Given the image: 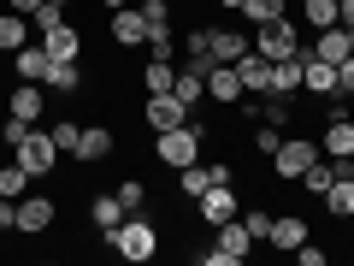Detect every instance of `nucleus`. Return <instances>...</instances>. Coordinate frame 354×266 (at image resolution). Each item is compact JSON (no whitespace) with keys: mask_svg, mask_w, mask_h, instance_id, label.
Instances as JSON below:
<instances>
[{"mask_svg":"<svg viewBox=\"0 0 354 266\" xmlns=\"http://www.w3.org/2000/svg\"><path fill=\"white\" fill-rule=\"evenodd\" d=\"M201 142H207V118H195V107H189V118H183V125L153 130V160L171 166V172H183V166L201 160Z\"/></svg>","mask_w":354,"mask_h":266,"instance_id":"obj_1","label":"nucleus"},{"mask_svg":"<svg viewBox=\"0 0 354 266\" xmlns=\"http://www.w3.org/2000/svg\"><path fill=\"white\" fill-rule=\"evenodd\" d=\"M106 249L118 254V260H130V266H142V260H153V254H160V225H153L148 213H130L124 225H113L106 231Z\"/></svg>","mask_w":354,"mask_h":266,"instance_id":"obj_2","label":"nucleus"},{"mask_svg":"<svg viewBox=\"0 0 354 266\" xmlns=\"http://www.w3.org/2000/svg\"><path fill=\"white\" fill-rule=\"evenodd\" d=\"M218 237H213V249H201V260L207 266H242L254 254V237H248V225H242V213L236 219H225V225H213Z\"/></svg>","mask_w":354,"mask_h":266,"instance_id":"obj_3","label":"nucleus"},{"mask_svg":"<svg viewBox=\"0 0 354 266\" xmlns=\"http://www.w3.org/2000/svg\"><path fill=\"white\" fill-rule=\"evenodd\" d=\"M12 160L24 166L30 177H48L53 166H59V142H53V130H30V136L12 148Z\"/></svg>","mask_w":354,"mask_h":266,"instance_id":"obj_4","label":"nucleus"},{"mask_svg":"<svg viewBox=\"0 0 354 266\" xmlns=\"http://www.w3.org/2000/svg\"><path fill=\"white\" fill-rule=\"evenodd\" d=\"M295 48H301V36H295V24H290V18L254 24V53H260V60H290Z\"/></svg>","mask_w":354,"mask_h":266,"instance_id":"obj_5","label":"nucleus"},{"mask_svg":"<svg viewBox=\"0 0 354 266\" xmlns=\"http://www.w3.org/2000/svg\"><path fill=\"white\" fill-rule=\"evenodd\" d=\"M195 213H201V225H225V219H236L242 213L236 184H207V190L195 195Z\"/></svg>","mask_w":354,"mask_h":266,"instance_id":"obj_6","label":"nucleus"},{"mask_svg":"<svg viewBox=\"0 0 354 266\" xmlns=\"http://www.w3.org/2000/svg\"><path fill=\"white\" fill-rule=\"evenodd\" d=\"M313 160H319V142H307V136H283L278 154H272V172H278L283 184H295V177H301Z\"/></svg>","mask_w":354,"mask_h":266,"instance_id":"obj_7","label":"nucleus"},{"mask_svg":"<svg viewBox=\"0 0 354 266\" xmlns=\"http://www.w3.org/2000/svg\"><path fill=\"white\" fill-rule=\"evenodd\" d=\"M142 118H148V130H171V125H183V118H189V107L177 101L171 89H160V95H148V107H142Z\"/></svg>","mask_w":354,"mask_h":266,"instance_id":"obj_8","label":"nucleus"},{"mask_svg":"<svg viewBox=\"0 0 354 266\" xmlns=\"http://www.w3.org/2000/svg\"><path fill=\"white\" fill-rule=\"evenodd\" d=\"M301 65H307V48H295L290 60H272V89H266V95H301Z\"/></svg>","mask_w":354,"mask_h":266,"instance_id":"obj_9","label":"nucleus"},{"mask_svg":"<svg viewBox=\"0 0 354 266\" xmlns=\"http://www.w3.org/2000/svg\"><path fill=\"white\" fill-rule=\"evenodd\" d=\"M319 154H325V160H348V154H354V113L325 118V142H319Z\"/></svg>","mask_w":354,"mask_h":266,"instance_id":"obj_10","label":"nucleus"},{"mask_svg":"<svg viewBox=\"0 0 354 266\" xmlns=\"http://www.w3.org/2000/svg\"><path fill=\"white\" fill-rule=\"evenodd\" d=\"M248 48H254V36H248L242 24H218V30H213V60H218V65H236Z\"/></svg>","mask_w":354,"mask_h":266,"instance_id":"obj_11","label":"nucleus"},{"mask_svg":"<svg viewBox=\"0 0 354 266\" xmlns=\"http://www.w3.org/2000/svg\"><path fill=\"white\" fill-rule=\"evenodd\" d=\"M207 95H213L218 107H242V101H248V95H242L236 65H213V71H207Z\"/></svg>","mask_w":354,"mask_h":266,"instance_id":"obj_12","label":"nucleus"},{"mask_svg":"<svg viewBox=\"0 0 354 266\" xmlns=\"http://www.w3.org/2000/svg\"><path fill=\"white\" fill-rule=\"evenodd\" d=\"M53 213H59V207H53L48 195H18V231H24V237L48 231V225H53Z\"/></svg>","mask_w":354,"mask_h":266,"instance_id":"obj_13","label":"nucleus"},{"mask_svg":"<svg viewBox=\"0 0 354 266\" xmlns=\"http://www.w3.org/2000/svg\"><path fill=\"white\" fill-rule=\"evenodd\" d=\"M113 42H118V48H142V42H148V18H142V6H118V12H113Z\"/></svg>","mask_w":354,"mask_h":266,"instance_id":"obj_14","label":"nucleus"},{"mask_svg":"<svg viewBox=\"0 0 354 266\" xmlns=\"http://www.w3.org/2000/svg\"><path fill=\"white\" fill-rule=\"evenodd\" d=\"M6 113H18V118H30V125H36V118L48 113V89H41V83H18L12 95H6Z\"/></svg>","mask_w":354,"mask_h":266,"instance_id":"obj_15","label":"nucleus"},{"mask_svg":"<svg viewBox=\"0 0 354 266\" xmlns=\"http://www.w3.org/2000/svg\"><path fill=\"white\" fill-rule=\"evenodd\" d=\"M41 48H48L53 60H83V30L77 24H53V30H41Z\"/></svg>","mask_w":354,"mask_h":266,"instance_id":"obj_16","label":"nucleus"},{"mask_svg":"<svg viewBox=\"0 0 354 266\" xmlns=\"http://www.w3.org/2000/svg\"><path fill=\"white\" fill-rule=\"evenodd\" d=\"M236 77H242V95H266V89H272V60H260V53H242L236 60Z\"/></svg>","mask_w":354,"mask_h":266,"instance_id":"obj_17","label":"nucleus"},{"mask_svg":"<svg viewBox=\"0 0 354 266\" xmlns=\"http://www.w3.org/2000/svg\"><path fill=\"white\" fill-rule=\"evenodd\" d=\"M307 53H313V60H325V65H342V60H348V30H342V24L313 30V48H307Z\"/></svg>","mask_w":354,"mask_h":266,"instance_id":"obj_18","label":"nucleus"},{"mask_svg":"<svg viewBox=\"0 0 354 266\" xmlns=\"http://www.w3.org/2000/svg\"><path fill=\"white\" fill-rule=\"evenodd\" d=\"M48 65H53V53L41 48V42H36V48L24 42V48L12 53V71H18V83H41V77H48Z\"/></svg>","mask_w":354,"mask_h":266,"instance_id":"obj_19","label":"nucleus"},{"mask_svg":"<svg viewBox=\"0 0 354 266\" xmlns=\"http://www.w3.org/2000/svg\"><path fill=\"white\" fill-rule=\"evenodd\" d=\"M301 89H307V95H319V101H330V95H337V65H325V60H313V53H307Z\"/></svg>","mask_w":354,"mask_h":266,"instance_id":"obj_20","label":"nucleus"},{"mask_svg":"<svg viewBox=\"0 0 354 266\" xmlns=\"http://www.w3.org/2000/svg\"><path fill=\"white\" fill-rule=\"evenodd\" d=\"M106 154H113V130H106V125H83V136H77V160L101 166Z\"/></svg>","mask_w":354,"mask_h":266,"instance_id":"obj_21","label":"nucleus"},{"mask_svg":"<svg viewBox=\"0 0 354 266\" xmlns=\"http://www.w3.org/2000/svg\"><path fill=\"white\" fill-rule=\"evenodd\" d=\"M41 89H48V95H77V89H83V65L77 60H53L48 77H41Z\"/></svg>","mask_w":354,"mask_h":266,"instance_id":"obj_22","label":"nucleus"},{"mask_svg":"<svg viewBox=\"0 0 354 266\" xmlns=\"http://www.w3.org/2000/svg\"><path fill=\"white\" fill-rule=\"evenodd\" d=\"M266 242H272V249H301L307 242V219L301 213H272V237Z\"/></svg>","mask_w":354,"mask_h":266,"instance_id":"obj_23","label":"nucleus"},{"mask_svg":"<svg viewBox=\"0 0 354 266\" xmlns=\"http://www.w3.org/2000/svg\"><path fill=\"white\" fill-rule=\"evenodd\" d=\"M88 219H95V231H101V237H106V231H113V225H124V202H118V195H88Z\"/></svg>","mask_w":354,"mask_h":266,"instance_id":"obj_24","label":"nucleus"},{"mask_svg":"<svg viewBox=\"0 0 354 266\" xmlns=\"http://www.w3.org/2000/svg\"><path fill=\"white\" fill-rule=\"evenodd\" d=\"M319 202H325V213H330V219H354V184L337 172V184H330V190L319 195Z\"/></svg>","mask_w":354,"mask_h":266,"instance_id":"obj_25","label":"nucleus"},{"mask_svg":"<svg viewBox=\"0 0 354 266\" xmlns=\"http://www.w3.org/2000/svg\"><path fill=\"white\" fill-rule=\"evenodd\" d=\"M295 184H301V190H307V195H325V190H330V184H337V160H325V154H319V160H313V166H307V172H301V177H295Z\"/></svg>","mask_w":354,"mask_h":266,"instance_id":"obj_26","label":"nucleus"},{"mask_svg":"<svg viewBox=\"0 0 354 266\" xmlns=\"http://www.w3.org/2000/svg\"><path fill=\"white\" fill-rule=\"evenodd\" d=\"M30 42V18L24 12H0V53H18Z\"/></svg>","mask_w":354,"mask_h":266,"instance_id":"obj_27","label":"nucleus"},{"mask_svg":"<svg viewBox=\"0 0 354 266\" xmlns=\"http://www.w3.org/2000/svg\"><path fill=\"white\" fill-rule=\"evenodd\" d=\"M171 95L183 107H201V95H207V77L201 71H189V65H177V83H171Z\"/></svg>","mask_w":354,"mask_h":266,"instance_id":"obj_28","label":"nucleus"},{"mask_svg":"<svg viewBox=\"0 0 354 266\" xmlns=\"http://www.w3.org/2000/svg\"><path fill=\"white\" fill-rule=\"evenodd\" d=\"M177 83V60H148L142 65V89L148 95H160V89H171Z\"/></svg>","mask_w":354,"mask_h":266,"instance_id":"obj_29","label":"nucleus"},{"mask_svg":"<svg viewBox=\"0 0 354 266\" xmlns=\"http://www.w3.org/2000/svg\"><path fill=\"white\" fill-rule=\"evenodd\" d=\"M30 184H36V177H30L24 166H18V160H6V166H0V195H6V202H18V195H30Z\"/></svg>","mask_w":354,"mask_h":266,"instance_id":"obj_30","label":"nucleus"},{"mask_svg":"<svg viewBox=\"0 0 354 266\" xmlns=\"http://www.w3.org/2000/svg\"><path fill=\"white\" fill-rule=\"evenodd\" d=\"M242 18L248 24H272V18H290V6L283 0H242Z\"/></svg>","mask_w":354,"mask_h":266,"instance_id":"obj_31","label":"nucleus"},{"mask_svg":"<svg viewBox=\"0 0 354 266\" xmlns=\"http://www.w3.org/2000/svg\"><path fill=\"white\" fill-rule=\"evenodd\" d=\"M301 18H307V30H330L337 24V0H301Z\"/></svg>","mask_w":354,"mask_h":266,"instance_id":"obj_32","label":"nucleus"},{"mask_svg":"<svg viewBox=\"0 0 354 266\" xmlns=\"http://www.w3.org/2000/svg\"><path fill=\"white\" fill-rule=\"evenodd\" d=\"M207 184H213V177H207V166H201V160H195V166H183V172H177V190H183V202H195V195H201Z\"/></svg>","mask_w":354,"mask_h":266,"instance_id":"obj_33","label":"nucleus"},{"mask_svg":"<svg viewBox=\"0 0 354 266\" xmlns=\"http://www.w3.org/2000/svg\"><path fill=\"white\" fill-rule=\"evenodd\" d=\"M260 113H266V125H278V130H290L295 107H290V95H266V101H260Z\"/></svg>","mask_w":354,"mask_h":266,"instance_id":"obj_34","label":"nucleus"},{"mask_svg":"<svg viewBox=\"0 0 354 266\" xmlns=\"http://www.w3.org/2000/svg\"><path fill=\"white\" fill-rule=\"evenodd\" d=\"M113 195L124 202V213H142V207H148V184H142V177H124Z\"/></svg>","mask_w":354,"mask_h":266,"instance_id":"obj_35","label":"nucleus"},{"mask_svg":"<svg viewBox=\"0 0 354 266\" xmlns=\"http://www.w3.org/2000/svg\"><path fill=\"white\" fill-rule=\"evenodd\" d=\"M242 225H248L254 242H266V237H272V207H248V213H242Z\"/></svg>","mask_w":354,"mask_h":266,"instance_id":"obj_36","label":"nucleus"},{"mask_svg":"<svg viewBox=\"0 0 354 266\" xmlns=\"http://www.w3.org/2000/svg\"><path fill=\"white\" fill-rule=\"evenodd\" d=\"M30 130H36V125H30V118H18V113H6V125H0V142H6V148H18V142H24Z\"/></svg>","mask_w":354,"mask_h":266,"instance_id":"obj_37","label":"nucleus"},{"mask_svg":"<svg viewBox=\"0 0 354 266\" xmlns=\"http://www.w3.org/2000/svg\"><path fill=\"white\" fill-rule=\"evenodd\" d=\"M30 24H36V30H53V24H65V6H53V0H41L36 12H30Z\"/></svg>","mask_w":354,"mask_h":266,"instance_id":"obj_38","label":"nucleus"},{"mask_svg":"<svg viewBox=\"0 0 354 266\" xmlns=\"http://www.w3.org/2000/svg\"><path fill=\"white\" fill-rule=\"evenodd\" d=\"M278 142H283V130H278V125H260V130H254V148H260L266 160L278 154Z\"/></svg>","mask_w":354,"mask_h":266,"instance_id":"obj_39","label":"nucleus"},{"mask_svg":"<svg viewBox=\"0 0 354 266\" xmlns=\"http://www.w3.org/2000/svg\"><path fill=\"white\" fill-rule=\"evenodd\" d=\"M77 136H83V125H53V142H59V154H77Z\"/></svg>","mask_w":354,"mask_h":266,"instance_id":"obj_40","label":"nucleus"},{"mask_svg":"<svg viewBox=\"0 0 354 266\" xmlns=\"http://www.w3.org/2000/svg\"><path fill=\"white\" fill-rule=\"evenodd\" d=\"M148 53H153V60H177V42H171V30H165V36H148Z\"/></svg>","mask_w":354,"mask_h":266,"instance_id":"obj_41","label":"nucleus"},{"mask_svg":"<svg viewBox=\"0 0 354 266\" xmlns=\"http://www.w3.org/2000/svg\"><path fill=\"white\" fill-rule=\"evenodd\" d=\"M337 95H348V101H354V53L337 65Z\"/></svg>","mask_w":354,"mask_h":266,"instance_id":"obj_42","label":"nucleus"},{"mask_svg":"<svg viewBox=\"0 0 354 266\" xmlns=\"http://www.w3.org/2000/svg\"><path fill=\"white\" fill-rule=\"evenodd\" d=\"M207 177H213V184H236V166L230 160H207Z\"/></svg>","mask_w":354,"mask_h":266,"instance_id":"obj_43","label":"nucleus"},{"mask_svg":"<svg viewBox=\"0 0 354 266\" xmlns=\"http://www.w3.org/2000/svg\"><path fill=\"white\" fill-rule=\"evenodd\" d=\"M295 260H301V266H325V249H319V242H301V249H295Z\"/></svg>","mask_w":354,"mask_h":266,"instance_id":"obj_44","label":"nucleus"},{"mask_svg":"<svg viewBox=\"0 0 354 266\" xmlns=\"http://www.w3.org/2000/svg\"><path fill=\"white\" fill-rule=\"evenodd\" d=\"M0 231H18V202H6V195H0Z\"/></svg>","mask_w":354,"mask_h":266,"instance_id":"obj_45","label":"nucleus"},{"mask_svg":"<svg viewBox=\"0 0 354 266\" xmlns=\"http://www.w3.org/2000/svg\"><path fill=\"white\" fill-rule=\"evenodd\" d=\"M337 24H342V30H354V0H337Z\"/></svg>","mask_w":354,"mask_h":266,"instance_id":"obj_46","label":"nucleus"},{"mask_svg":"<svg viewBox=\"0 0 354 266\" xmlns=\"http://www.w3.org/2000/svg\"><path fill=\"white\" fill-rule=\"evenodd\" d=\"M6 6H12V12H24V18H30V12H36V6H41V0H6Z\"/></svg>","mask_w":354,"mask_h":266,"instance_id":"obj_47","label":"nucleus"},{"mask_svg":"<svg viewBox=\"0 0 354 266\" xmlns=\"http://www.w3.org/2000/svg\"><path fill=\"white\" fill-rule=\"evenodd\" d=\"M218 6H225V12H242V0H218Z\"/></svg>","mask_w":354,"mask_h":266,"instance_id":"obj_48","label":"nucleus"},{"mask_svg":"<svg viewBox=\"0 0 354 266\" xmlns=\"http://www.w3.org/2000/svg\"><path fill=\"white\" fill-rule=\"evenodd\" d=\"M106 6H113V12H118V6H130V0H106Z\"/></svg>","mask_w":354,"mask_h":266,"instance_id":"obj_49","label":"nucleus"},{"mask_svg":"<svg viewBox=\"0 0 354 266\" xmlns=\"http://www.w3.org/2000/svg\"><path fill=\"white\" fill-rule=\"evenodd\" d=\"M348 53H354V30H348Z\"/></svg>","mask_w":354,"mask_h":266,"instance_id":"obj_50","label":"nucleus"},{"mask_svg":"<svg viewBox=\"0 0 354 266\" xmlns=\"http://www.w3.org/2000/svg\"><path fill=\"white\" fill-rule=\"evenodd\" d=\"M53 6H71V0H53Z\"/></svg>","mask_w":354,"mask_h":266,"instance_id":"obj_51","label":"nucleus"},{"mask_svg":"<svg viewBox=\"0 0 354 266\" xmlns=\"http://www.w3.org/2000/svg\"><path fill=\"white\" fill-rule=\"evenodd\" d=\"M130 6H148V0H130Z\"/></svg>","mask_w":354,"mask_h":266,"instance_id":"obj_52","label":"nucleus"}]
</instances>
